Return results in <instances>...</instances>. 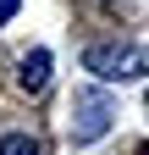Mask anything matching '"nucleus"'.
I'll return each instance as SVG.
<instances>
[{
    "instance_id": "f257e3e1",
    "label": "nucleus",
    "mask_w": 149,
    "mask_h": 155,
    "mask_svg": "<svg viewBox=\"0 0 149 155\" xmlns=\"http://www.w3.org/2000/svg\"><path fill=\"white\" fill-rule=\"evenodd\" d=\"M83 72H94L100 83H133V78L149 72V50L116 45V39H100V45L83 50Z\"/></svg>"
},
{
    "instance_id": "f03ea898",
    "label": "nucleus",
    "mask_w": 149,
    "mask_h": 155,
    "mask_svg": "<svg viewBox=\"0 0 149 155\" xmlns=\"http://www.w3.org/2000/svg\"><path fill=\"white\" fill-rule=\"evenodd\" d=\"M110 122H116V105H110L100 89H83L78 100H72V144H78V150L100 144L110 133Z\"/></svg>"
},
{
    "instance_id": "7ed1b4c3",
    "label": "nucleus",
    "mask_w": 149,
    "mask_h": 155,
    "mask_svg": "<svg viewBox=\"0 0 149 155\" xmlns=\"http://www.w3.org/2000/svg\"><path fill=\"white\" fill-rule=\"evenodd\" d=\"M50 67H55V61H50V50H28L22 61H17V83H22L28 94H39V89L50 83Z\"/></svg>"
},
{
    "instance_id": "20e7f679",
    "label": "nucleus",
    "mask_w": 149,
    "mask_h": 155,
    "mask_svg": "<svg viewBox=\"0 0 149 155\" xmlns=\"http://www.w3.org/2000/svg\"><path fill=\"white\" fill-rule=\"evenodd\" d=\"M0 155H44V144L33 139V133H6V139H0Z\"/></svg>"
},
{
    "instance_id": "39448f33",
    "label": "nucleus",
    "mask_w": 149,
    "mask_h": 155,
    "mask_svg": "<svg viewBox=\"0 0 149 155\" xmlns=\"http://www.w3.org/2000/svg\"><path fill=\"white\" fill-rule=\"evenodd\" d=\"M17 6H22V0H0V22H11V17H17Z\"/></svg>"
},
{
    "instance_id": "423d86ee",
    "label": "nucleus",
    "mask_w": 149,
    "mask_h": 155,
    "mask_svg": "<svg viewBox=\"0 0 149 155\" xmlns=\"http://www.w3.org/2000/svg\"><path fill=\"white\" fill-rule=\"evenodd\" d=\"M144 111H149V89H144Z\"/></svg>"
}]
</instances>
